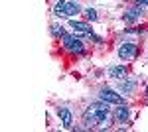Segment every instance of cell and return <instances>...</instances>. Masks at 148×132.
I'll return each mask as SVG.
<instances>
[{
	"label": "cell",
	"instance_id": "6da1fadb",
	"mask_svg": "<svg viewBox=\"0 0 148 132\" xmlns=\"http://www.w3.org/2000/svg\"><path fill=\"white\" fill-rule=\"evenodd\" d=\"M85 126L91 128V126H109L111 124V109H109V103H93L89 109L85 110Z\"/></svg>",
	"mask_w": 148,
	"mask_h": 132
},
{
	"label": "cell",
	"instance_id": "7a4b0ae2",
	"mask_svg": "<svg viewBox=\"0 0 148 132\" xmlns=\"http://www.w3.org/2000/svg\"><path fill=\"white\" fill-rule=\"evenodd\" d=\"M63 47L71 53H81L83 51V42L75 36H63Z\"/></svg>",
	"mask_w": 148,
	"mask_h": 132
},
{
	"label": "cell",
	"instance_id": "3957f363",
	"mask_svg": "<svg viewBox=\"0 0 148 132\" xmlns=\"http://www.w3.org/2000/svg\"><path fill=\"white\" fill-rule=\"evenodd\" d=\"M136 53H138V47L134 44H123L121 47H119V57H121V59H125V61L134 59Z\"/></svg>",
	"mask_w": 148,
	"mask_h": 132
},
{
	"label": "cell",
	"instance_id": "277c9868",
	"mask_svg": "<svg viewBox=\"0 0 148 132\" xmlns=\"http://www.w3.org/2000/svg\"><path fill=\"white\" fill-rule=\"evenodd\" d=\"M101 101H105V103H109V105H123V97L119 95V93H114V91H111V89H103L101 91Z\"/></svg>",
	"mask_w": 148,
	"mask_h": 132
},
{
	"label": "cell",
	"instance_id": "5b68a950",
	"mask_svg": "<svg viewBox=\"0 0 148 132\" xmlns=\"http://www.w3.org/2000/svg\"><path fill=\"white\" fill-rule=\"evenodd\" d=\"M69 28L75 34H91V26L85 22H79V20H69Z\"/></svg>",
	"mask_w": 148,
	"mask_h": 132
},
{
	"label": "cell",
	"instance_id": "8992f818",
	"mask_svg": "<svg viewBox=\"0 0 148 132\" xmlns=\"http://www.w3.org/2000/svg\"><path fill=\"white\" fill-rule=\"evenodd\" d=\"M57 114H59V118H61L63 128H71V126H73V114H71V110H69V109H59V110H57Z\"/></svg>",
	"mask_w": 148,
	"mask_h": 132
},
{
	"label": "cell",
	"instance_id": "52a82bcc",
	"mask_svg": "<svg viewBox=\"0 0 148 132\" xmlns=\"http://www.w3.org/2000/svg\"><path fill=\"white\" fill-rule=\"evenodd\" d=\"M53 14H56L57 18H69V14H67V0H59V2H56V6H53Z\"/></svg>",
	"mask_w": 148,
	"mask_h": 132
},
{
	"label": "cell",
	"instance_id": "ba28073f",
	"mask_svg": "<svg viewBox=\"0 0 148 132\" xmlns=\"http://www.w3.org/2000/svg\"><path fill=\"white\" fill-rule=\"evenodd\" d=\"M126 118H128V109H126L125 105H119V109L114 110V120L119 122V124H125Z\"/></svg>",
	"mask_w": 148,
	"mask_h": 132
},
{
	"label": "cell",
	"instance_id": "9c48e42d",
	"mask_svg": "<svg viewBox=\"0 0 148 132\" xmlns=\"http://www.w3.org/2000/svg\"><path fill=\"white\" fill-rule=\"evenodd\" d=\"M109 77L113 79H126V67L123 65H114L109 69Z\"/></svg>",
	"mask_w": 148,
	"mask_h": 132
},
{
	"label": "cell",
	"instance_id": "30bf717a",
	"mask_svg": "<svg viewBox=\"0 0 148 132\" xmlns=\"http://www.w3.org/2000/svg\"><path fill=\"white\" fill-rule=\"evenodd\" d=\"M140 14H142V8H132V10H128L126 12V16H125V22L126 24H130V22H134V20H138L140 18Z\"/></svg>",
	"mask_w": 148,
	"mask_h": 132
},
{
	"label": "cell",
	"instance_id": "8fae6325",
	"mask_svg": "<svg viewBox=\"0 0 148 132\" xmlns=\"http://www.w3.org/2000/svg\"><path fill=\"white\" fill-rule=\"evenodd\" d=\"M79 4L77 2H67V14L69 16H73V14H79Z\"/></svg>",
	"mask_w": 148,
	"mask_h": 132
},
{
	"label": "cell",
	"instance_id": "7c38bea8",
	"mask_svg": "<svg viewBox=\"0 0 148 132\" xmlns=\"http://www.w3.org/2000/svg\"><path fill=\"white\" fill-rule=\"evenodd\" d=\"M85 18H87V20H91V22H95L99 16H97V12L93 10V8H87V10H85Z\"/></svg>",
	"mask_w": 148,
	"mask_h": 132
},
{
	"label": "cell",
	"instance_id": "4fadbf2b",
	"mask_svg": "<svg viewBox=\"0 0 148 132\" xmlns=\"http://www.w3.org/2000/svg\"><path fill=\"white\" fill-rule=\"evenodd\" d=\"M132 89H134V83H126L125 79H123V83H121V91H123V93H130Z\"/></svg>",
	"mask_w": 148,
	"mask_h": 132
},
{
	"label": "cell",
	"instance_id": "5bb4252c",
	"mask_svg": "<svg viewBox=\"0 0 148 132\" xmlns=\"http://www.w3.org/2000/svg\"><path fill=\"white\" fill-rule=\"evenodd\" d=\"M51 34H53V36H61V34H63V28H61V26H51Z\"/></svg>",
	"mask_w": 148,
	"mask_h": 132
},
{
	"label": "cell",
	"instance_id": "9a60e30c",
	"mask_svg": "<svg viewBox=\"0 0 148 132\" xmlns=\"http://www.w3.org/2000/svg\"><path fill=\"white\" fill-rule=\"evenodd\" d=\"M136 2H138V4H144V2H146V0H136Z\"/></svg>",
	"mask_w": 148,
	"mask_h": 132
},
{
	"label": "cell",
	"instance_id": "2e32d148",
	"mask_svg": "<svg viewBox=\"0 0 148 132\" xmlns=\"http://www.w3.org/2000/svg\"><path fill=\"white\" fill-rule=\"evenodd\" d=\"M146 97H148V87H146Z\"/></svg>",
	"mask_w": 148,
	"mask_h": 132
},
{
	"label": "cell",
	"instance_id": "e0dca14e",
	"mask_svg": "<svg viewBox=\"0 0 148 132\" xmlns=\"http://www.w3.org/2000/svg\"><path fill=\"white\" fill-rule=\"evenodd\" d=\"M144 4H146V6H148V0H146V2H144Z\"/></svg>",
	"mask_w": 148,
	"mask_h": 132
}]
</instances>
